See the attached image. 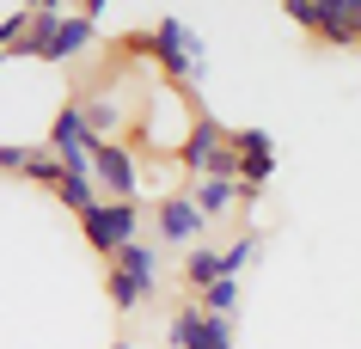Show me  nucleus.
Instances as JSON below:
<instances>
[{"mask_svg":"<svg viewBox=\"0 0 361 349\" xmlns=\"http://www.w3.org/2000/svg\"><path fill=\"white\" fill-rule=\"evenodd\" d=\"M153 233L166 239V245H202V233H209V221H202V209L190 202V190L178 184V190H166L159 202H153Z\"/></svg>","mask_w":361,"mask_h":349,"instance_id":"obj_7","label":"nucleus"},{"mask_svg":"<svg viewBox=\"0 0 361 349\" xmlns=\"http://www.w3.org/2000/svg\"><path fill=\"white\" fill-rule=\"evenodd\" d=\"M257 252H264V227H239V233H233V245H221V270L245 276L251 264H257Z\"/></svg>","mask_w":361,"mask_h":349,"instance_id":"obj_15","label":"nucleus"},{"mask_svg":"<svg viewBox=\"0 0 361 349\" xmlns=\"http://www.w3.org/2000/svg\"><path fill=\"white\" fill-rule=\"evenodd\" d=\"M74 104L86 111V123H92L98 141H123V129H129V111H123V98L111 92V86H80Z\"/></svg>","mask_w":361,"mask_h":349,"instance_id":"obj_9","label":"nucleus"},{"mask_svg":"<svg viewBox=\"0 0 361 349\" xmlns=\"http://www.w3.org/2000/svg\"><path fill=\"white\" fill-rule=\"evenodd\" d=\"M56 202H61L68 214H92L98 202H104V196H98V184H92V178H61V184H56Z\"/></svg>","mask_w":361,"mask_h":349,"instance_id":"obj_16","label":"nucleus"},{"mask_svg":"<svg viewBox=\"0 0 361 349\" xmlns=\"http://www.w3.org/2000/svg\"><path fill=\"white\" fill-rule=\"evenodd\" d=\"M116 56L123 61H153V31H129V37L116 43Z\"/></svg>","mask_w":361,"mask_h":349,"instance_id":"obj_20","label":"nucleus"},{"mask_svg":"<svg viewBox=\"0 0 361 349\" xmlns=\"http://www.w3.org/2000/svg\"><path fill=\"white\" fill-rule=\"evenodd\" d=\"M171 349H233V319H214L202 312V300H184L171 312Z\"/></svg>","mask_w":361,"mask_h":349,"instance_id":"obj_8","label":"nucleus"},{"mask_svg":"<svg viewBox=\"0 0 361 349\" xmlns=\"http://www.w3.org/2000/svg\"><path fill=\"white\" fill-rule=\"evenodd\" d=\"M153 74L166 80V86H178L184 98H190L196 86H202V74H209V49H202V37H196L178 13H166V19L153 25Z\"/></svg>","mask_w":361,"mask_h":349,"instance_id":"obj_1","label":"nucleus"},{"mask_svg":"<svg viewBox=\"0 0 361 349\" xmlns=\"http://www.w3.org/2000/svg\"><path fill=\"white\" fill-rule=\"evenodd\" d=\"M92 184H98L104 202H135V196H141V154H135L129 141H98Z\"/></svg>","mask_w":361,"mask_h":349,"instance_id":"obj_5","label":"nucleus"},{"mask_svg":"<svg viewBox=\"0 0 361 349\" xmlns=\"http://www.w3.org/2000/svg\"><path fill=\"white\" fill-rule=\"evenodd\" d=\"M221 245H190V252H184V288H190V300L202 288H214V282H221Z\"/></svg>","mask_w":361,"mask_h":349,"instance_id":"obj_14","label":"nucleus"},{"mask_svg":"<svg viewBox=\"0 0 361 349\" xmlns=\"http://www.w3.org/2000/svg\"><path fill=\"white\" fill-rule=\"evenodd\" d=\"M111 349H135V343H129V337H116V343H111Z\"/></svg>","mask_w":361,"mask_h":349,"instance_id":"obj_21","label":"nucleus"},{"mask_svg":"<svg viewBox=\"0 0 361 349\" xmlns=\"http://www.w3.org/2000/svg\"><path fill=\"white\" fill-rule=\"evenodd\" d=\"M25 159H31L25 141H0V178H25Z\"/></svg>","mask_w":361,"mask_h":349,"instance_id":"obj_19","label":"nucleus"},{"mask_svg":"<svg viewBox=\"0 0 361 349\" xmlns=\"http://www.w3.org/2000/svg\"><path fill=\"white\" fill-rule=\"evenodd\" d=\"M61 178H68V166H61L49 147H31V159H25V184H43V190H56Z\"/></svg>","mask_w":361,"mask_h":349,"instance_id":"obj_18","label":"nucleus"},{"mask_svg":"<svg viewBox=\"0 0 361 349\" xmlns=\"http://www.w3.org/2000/svg\"><path fill=\"white\" fill-rule=\"evenodd\" d=\"M49 154L68 166V178H92V154H98V135H92V123H86V111H80L74 98L61 104L56 116H49V141H43Z\"/></svg>","mask_w":361,"mask_h":349,"instance_id":"obj_3","label":"nucleus"},{"mask_svg":"<svg viewBox=\"0 0 361 349\" xmlns=\"http://www.w3.org/2000/svg\"><path fill=\"white\" fill-rule=\"evenodd\" d=\"M227 123H221V116H209V111H190V129H184V141H178V159H171V166H178V172L190 178H209V166H214V154H221V147H227Z\"/></svg>","mask_w":361,"mask_h":349,"instance_id":"obj_6","label":"nucleus"},{"mask_svg":"<svg viewBox=\"0 0 361 349\" xmlns=\"http://www.w3.org/2000/svg\"><path fill=\"white\" fill-rule=\"evenodd\" d=\"M61 19H68V6H56V0H43V6H31V31H25V43L13 49L19 61H43V49L56 43Z\"/></svg>","mask_w":361,"mask_h":349,"instance_id":"obj_12","label":"nucleus"},{"mask_svg":"<svg viewBox=\"0 0 361 349\" xmlns=\"http://www.w3.org/2000/svg\"><path fill=\"white\" fill-rule=\"evenodd\" d=\"M184 190H190V202L202 209V221H227V214L239 209V184H233V178H196Z\"/></svg>","mask_w":361,"mask_h":349,"instance_id":"obj_13","label":"nucleus"},{"mask_svg":"<svg viewBox=\"0 0 361 349\" xmlns=\"http://www.w3.org/2000/svg\"><path fill=\"white\" fill-rule=\"evenodd\" d=\"M92 37H98V19L80 6V13H68V19H61V31H56V43L43 49V61H49V68H61V61L86 56V49H92Z\"/></svg>","mask_w":361,"mask_h":349,"instance_id":"obj_10","label":"nucleus"},{"mask_svg":"<svg viewBox=\"0 0 361 349\" xmlns=\"http://www.w3.org/2000/svg\"><path fill=\"white\" fill-rule=\"evenodd\" d=\"M116 270L129 276V288L141 294V300H153V294H159V252H153L147 239H135V245H123V252L111 257Z\"/></svg>","mask_w":361,"mask_h":349,"instance_id":"obj_11","label":"nucleus"},{"mask_svg":"<svg viewBox=\"0 0 361 349\" xmlns=\"http://www.w3.org/2000/svg\"><path fill=\"white\" fill-rule=\"evenodd\" d=\"M80 233H86V245L111 264L123 245L141 239V209H135V202H98L92 214H80Z\"/></svg>","mask_w":361,"mask_h":349,"instance_id":"obj_4","label":"nucleus"},{"mask_svg":"<svg viewBox=\"0 0 361 349\" xmlns=\"http://www.w3.org/2000/svg\"><path fill=\"white\" fill-rule=\"evenodd\" d=\"M282 13L300 31H312L319 43H331V49L361 43V0H288Z\"/></svg>","mask_w":361,"mask_h":349,"instance_id":"obj_2","label":"nucleus"},{"mask_svg":"<svg viewBox=\"0 0 361 349\" xmlns=\"http://www.w3.org/2000/svg\"><path fill=\"white\" fill-rule=\"evenodd\" d=\"M239 276H221V282H214V288H202L196 294V300H202V312H214V319H233V312H239Z\"/></svg>","mask_w":361,"mask_h":349,"instance_id":"obj_17","label":"nucleus"}]
</instances>
